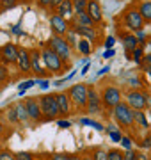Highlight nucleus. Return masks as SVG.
Wrapping results in <instances>:
<instances>
[{"label":"nucleus","instance_id":"nucleus-52","mask_svg":"<svg viewBox=\"0 0 151 160\" xmlns=\"http://www.w3.org/2000/svg\"><path fill=\"white\" fill-rule=\"evenodd\" d=\"M149 126H151V123H149Z\"/></svg>","mask_w":151,"mask_h":160},{"label":"nucleus","instance_id":"nucleus-5","mask_svg":"<svg viewBox=\"0 0 151 160\" xmlns=\"http://www.w3.org/2000/svg\"><path fill=\"white\" fill-rule=\"evenodd\" d=\"M48 46L52 48L55 53H57L59 57L62 59L66 64L71 62V57H73V48L70 46V43L66 41V38H62V36H55L53 34L50 39H48ZM71 66V64H70Z\"/></svg>","mask_w":151,"mask_h":160},{"label":"nucleus","instance_id":"nucleus-29","mask_svg":"<svg viewBox=\"0 0 151 160\" xmlns=\"http://www.w3.org/2000/svg\"><path fill=\"white\" fill-rule=\"evenodd\" d=\"M132 55H134L132 59H134L135 62H137V64L140 66V62H142V57H144V46H139V48H135Z\"/></svg>","mask_w":151,"mask_h":160},{"label":"nucleus","instance_id":"nucleus-3","mask_svg":"<svg viewBox=\"0 0 151 160\" xmlns=\"http://www.w3.org/2000/svg\"><path fill=\"white\" fill-rule=\"evenodd\" d=\"M37 100H39L41 114H43V123L55 121L57 118H61V112H59V105H57V100H55V94H43V96H39Z\"/></svg>","mask_w":151,"mask_h":160},{"label":"nucleus","instance_id":"nucleus-10","mask_svg":"<svg viewBox=\"0 0 151 160\" xmlns=\"http://www.w3.org/2000/svg\"><path fill=\"white\" fill-rule=\"evenodd\" d=\"M87 114H100L103 112V105H101V96H100L98 89L94 86H89V94H87V107H85Z\"/></svg>","mask_w":151,"mask_h":160},{"label":"nucleus","instance_id":"nucleus-9","mask_svg":"<svg viewBox=\"0 0 151 160\" xmlns=\"http://www.w3.org/2000/svg\"><path fill=\"white\" fill-rule=\"evenodd\" d=\"M148 92L140 91V89H134V91H128L124 96V102L132 107L134 110H146L148 109Z\"/></svg>","mask_w":151,"mask_h":160},{"label":"nucleus","instance_id":"nucleus-8","mask_svg":"<svg viewBox=\"0 0 151 160\" xmlns=\"http://www.w3.org/2000/svg\"><path fill=\"white\" fill-rule=\"evenodd\" d=\"M123 23H124V27H126L130 32H139V30H144V18L140 16V12L137 7H128L126 11L123 12Z\"/></svg>","mask_w":151,"mask_h":160},{"label":"nucleus","instance_id":"nucleus-39","mask_svg":"<svg viewBox=\"0 0 151 160\" xmlns=\"http://www.w3.org/2000/svg\"><path fill=\"white\" fill-rule=\"evenodd\" d=\"M137 158V151L134 149H126V153H124V158L123 160H135Z\"/></svg>","mask_w":151,"mask_h":160},{"label":"nucleus","instance_id":"nucleus-49","mask_svg":"<svg viewBox=\"0 0 151 160\" xmlns=\"http://www.w3.org/2000/svg\"><path fill=\"white\" fill-rule=\"evenodd\" d=\"M4 11V6H2V2H0V12Z\"/></svg>","mask_w":151,"mask_h":160},{"label":"nucleus","instance_id":"nucleus-15","mask_svg":"<svg viewBox=\"0 0 151 160\" xmlns=\"http://www.w3.org/2000/svg\"><path fill=\"white\" fill-rule=\"evenodd\" d=\"M55 100H57L61 116H70L71 112H73V105H71V100H70V96H68V91L55 92Z\"/></svg>","mask_w":151,"mask_h":160},{"label":"nucleus","instance_id":"nucleus-23","mask_svg":"<svg viewBox=\"0 0 151 160\" xmlns=\"http://www.w3.org/2000/svg\"><path fill=\"white\" fill-rule=\"evenodd\" d=\"M134 116H135V126H140V128H146V130L149 128L144 110H134Z\"/></svg>","mask_w":151,"mask_h":160},{"label":"nucleus","instance_id":"nucleus-34","mask_svg":"<svg viewBox=\"0 0 151 160\" xmlns=\"http://www.w3.org/2000/svg\"><path fill=\"white\" fill-rule=\"evenodd\" d=\"M93 158L94 160H107V153H105L103 149H96V151H93Z\"/></svg>","mask_w":151,"mask_h":160},{"label":"nucleus","instance_id":"nucleus-26","mask_svg":"<svg viewBox=\"0 0 151 160\" xmlns=\"http://www.w3.org/2000/svg\"><path fill=\"white\" fill-rule=\"evenodd\" d=\"M76 50H80L84 55H89V53H91V50H93V46H91V41L80 39V41H78V46H76Z\"/></svg>","mask_w":151,"mask_h":160},{"label":"nucleus","instance_id":"nucleus-22","mask_svg":"<svg viewBox=\"0 0 151 160\" xmlns=\"http://www.w3.org/2000/svg\"><path fill=\"white\" fill-rule=\"evenodd\" d=\"M137 9H139L140 16L144 18V22L151 23V0H142V2H139Z\"/></svg>","mask_w":151,"mask_h":160},{"label":"nucleus","instance_id":"nucleus-30","mask_svg":"<svg viewBox=\"0 0 151 160\" xmlns=\"http://www.w3.org/2000/svg\"><path fill=\"white\" fill-rule=\"evenodd\" d=\"M0 160H16V153L9 149H0Z\"/></svg>","mask_w":151,"mask_h":160},{"label":"nucleus","instance_id":"nucleus-44","mask_svg":"<svg viewBox=\"0 0 151 160\" xmlns=\"http://www.w3.org/2000/svg\"><path fill=\"white\" fill-rule=\"evenodd\" d=\"M78 160H94V158H93V153H91V155H80Z\"/></svg>","mask_w":151,"mask_h":160},{"label":"nucleus","instance_id":"nucleus-11","mask_svg":"<svg viewBox=\"0 0 151 160\" xmlns=\"http://www.w3.org/2000/svg\"><path fill=\"white\" fill-rule=\"evenodd\" d=\"M30 71L36 77H46L48 75V69L43 62V57H41V50H37V48L30 50Z\"/></svg>","mask_w":151,"mask_h":160},{"label":"nucleus","instance_id":"nucleus-45","mask_svg":"<svg viewBox=\"0 0 151 160\" xmlns=\"http://www.w3.org/2000/svg\"><path fill=\"white\" fill-rule=\"evenodd\" d=\"M61 2H62V0H52V2H50V7H53V9H55Z\"/></svg>","mask_w":151,"mask_h":160},{"label":"nucleus","instance_id":"nucleus-17","mask_svg":"<svg viewBox=\"0 0 151 160\" xmlns=\"http://www.w3.org/2000/svg\"><path fill=\"white\" fill-rule=\"evenodd\" d=\"M121 39H123L124 52H126V57L132 59V53H134V50L140 46L139 39H137V36H135L134 32H128V34H121Z\"/></svg>","mask_w":151,"mask_h":160},{"label":"nucleus","instance_id":"nucleus-4","mask_svg":"<svg viewBox=\"0 0 151 160\" xmlns=\"http://www.w3.org/2000/svg\"><path fill=\"white\" fill-rule=\"evenodd\" d=\"M87 94H89V86L87 84H75L68 89V96L71 100V105L73 109L80 110V112H85V107H87Z\"/></svg>","mask_w":151,"mask_h":160},{"label":"nucleus","instance_id":"nucleus-43","mask_svg":"<svg viewBox=\"0 0 151 160\" xmlns=\"http://www.w3.org/2000/svg\"><path fill=\"white\" fill-rule=\"evenodd\" d=\"M4 132H6V125H4V121H2V118H0V141L4 139Z\"/></svg>","mask_w":151,"mask_h":160},{"label":"nucleus","instance_id":"nucleus-31","mask_svg":"<svg viewBox=\"0 0 151 160\" xmlns=\"http://www.w3.org/2000/svg\"><path fill=\"white\" fill-rule=\"evenodd\" d=\"M16 160H36V155L30 151H20L16 153Z\"/></svg>","mask_w":151,"mask_h":160},{"label":"nucleus","instance_id":"nucleus-12","mask_svg":"<svg viewBox=\"0 0 151 160\" xmlns=\"http://www.w3.org/2000/svg\"><path fill=\"white\" fill-rule=\"evenodd\" d=\"M25 107H27V114H29L30 123L39 125L43 123V114H41V107H39V100L34 96H30L25 100Z\"/></svg>","mask_w":151,"mask_h":160},{"label":"nucleus","instance_id":"nucleus-24","mask_svg":"<svg viewBox=\"0 0 151 160\" xmlns=\"http://www.w3.org/2000/svg\"><path fill=\"white\" fill-rule=\"evenodd\" d=\"M64 38H66V41H68V43H70L71 48H73V50H76V46H78V41H80V39H78V34H76L71 27H70V30L66 32V36H64Z\"/></svg>","mask_w":151,"mask_h":160},{"label":"nucleus","instance_id":"nucleus-1","mask_svg":"<svg viewBox=\"0 0 151 160\" xmlns=\"http://www.w3.org/2000/svg\"><path fill=\"white\" fill-rule=\"evenodd\" d=\"M112 116V119L117 126L121 128H128V130H134L135 128V116H134V109L128 105L124 100L121 103H117L112 110H109Z\"/></svg>","mask_w":151,"mask_h":160},{"label":"nucleus","instance_id":"nucleus-7","mask_svg":"<svg viewBox=\"0 0 151 160\" xmlns=\"http://www.w3.org/2000/svg\"><path fill=\"white\" fill-rule=\"evenodd\" d=\"M101 96V105H103V110H112L117 103H121L124 100L123 96V91L117 86H105L103 91L100 92Z\"/></svg>","mask_w":151,"mask_h":160},{"label":"nucleus","instance_id":"nucleus-2","mask_svg":"<svg viewBox=\"0 0 151 160\" xmlns=\"http://www.w3.org/2000/svg\"><path fill=\"white\" fill-rule=\"evenodd\" d=\"M41 57H43V62H45V66H46L48 73L59 75V73H64L66 69L70 68V64L64 62L62 59L59 57L57 53L48 46V43L46 45H43V48H41Z\"/></svg>","mask_w":151,"mask_h":160},{"label":"nucleus","instance_id":"nucleus-16","mask_svg":"<svg viewBox=\"0 0 151 160\" xmlns=\"http://www.w3.org/2000/svg\"><path fill=\"white\" fill-rule=\"evenodd\" d=\"M16 66L22 73H30V50L25 46H20L18 50V61Z\"/></svg>","mask_w":151,"mask_h":160},{"label":"nucleus","instance_id":"nucleus-13","mask_svg":"<svg viewBox=\"0 0 151 160\" xmlns=\"http://www.w3.org/2000/svg\"><path fill=\"white\" fill-rule=\"evenodd\" d=\"M50 29L55 36H62L64 38L66 32L70 30V22L66 18H62L61 14H57V12H52L50 14Z\"/></svg>","mask_w":151,"mask_h":160},{"label":"nucleus","instance_id":"nucleus-41","mask_svg":"<svg viewBox=\"0 0 151 160\" xmlns=\"http://www.w3.org/2000/svg\"><path fill=\"white\" fill-rule=\"evenodd\" d=\"M50 2H52V0H37V6L43 7V9H48V7H50Z\"/></svg>","mask_w":151,"mask_h":160},{"label":"nucleus","instance_id":"nucleus-51","mask_svg":"<svg viewBox=\"0 0 151 160\" xmlns=\"http://www.w3.org/2000/svg\"><path fill=\"white\" fill-rule=\"evenodd\" d=\"M0 89H2V84H0Z\"/></svg>","mask_w":151,"mask_h":160},{"label":"nucleus","instance_id":"nucleus-27","mask_svg":"<svg viewBox=\"0 0 151 160\" xmlns=\"http://www.w3.org/2000/svg\"><path fill=\"white\" fill-rule=\"evenodd\" d=\"M9 82V69H7V66L2 61H0V84L4 86V84H7Z\"/></svg>","mask_w":151,"mask_h":160},{"label":"nucleus","instance_id":"nucleus-35","mask_svg":"<svg viewBox=\"0 0 151 160\" xmlns=\"http://www.w3.org/2000/svg\"><path fill=\"white\" fill-rule=\"evenodd\" d=\"M140 68H151V53H144L142 62H140Z\"/></svg>","mask_w":151,"mask_h":160},{"label":"nucleus","instance_id":"nucleus-20","mask_svg":"<svg viewBox=\"0 0 151 160\" xmlns=\"http://www.w3.org/2000/svg\"><path fill=\"white\" fill-rule=\"evenodd\" d=\"M55 12L61 14L62 18H66L68 22H71V18L75 14V9H73V2L71 0H62L57 7H55Z\"/></svg>","mask_w":151,"mask_h":160},{"label":"nucleus","instance_id":"nucleus-50","mask_svg":"<svg viewBox=\"0 0 151 160\" xmlns=\"http://www.w3.org/2000/svg\"><path fill=\"white\" fill-rule=\"evenodd\" d=\"M18 2H30V0H18Z\"/></svg>","mask_w":151,"mask_h":160},{"label":"nucleus","instance_id":"nucleus-40","mask_svg":"<svg viewBox=\"0 0 151 160\" xmlns=\"http://www.w3.org/2000/svg\"><path fill=\"white\" fill-rule=\"evenodd\" d=\"M84 125H89V126H94L96 130H100V132H103V126L101 125H98V123H94V121H89V119H84Z\"/></svg>","mask_w":151,"mask_h":160},{"label":"nucleus","instance_id":"nucleus-42","mask_svg":"<svg viewBox=\"0 0 151 160\" xmlns=\"http://www.w3.org/2000/svg\"><path fill=\"white\" fill-rule=\"evenodd\" d=\"M142 71H144V77L148 78V82H149V86H151V68H142Z\"/></svg>","mask_w":151,"mask_h":160},{"label":"nucleus","instance_id":"nucleus-25","mask_svg":"<svg viewBox=\"0 0 151 160\" xmlns=\"http://www.w3.org/2000/svg\"><path fill=\"white\" fill-rule=\"evenodd\" d=\"M123 158H124V151H121V149L112 148L107 151V160H123Z\"/></svg>","mask_w":151,"mask_h":160},{"label":"nucleus","instance_id":"nucleus-32","mask_svg":"<svg viewBox=\"0 0 151 160\" xmlns=\"http://www.w3.org/2000/svg\"><path fill=\"white\" fill-rule=\"evenodd\" d=\"M140 148L144 149H151V133H146L144 137H142V141H140Z\"/></svg>","mask_w":151,"mask_h":160},{"label":"nucleus","instance_id":"nucleus-46","mask_svg":"<svg viewBox=\"0 0 151 160\" xmlns=\"http://www.w3.org/2000/svg\"><path fill=\"white\" fill-rule=\"evenodd\" d=\"M135 160H149V158H148L146 155H140V153H137V158H135Z\"/></svg>","mask_w":151,"mask_h":160},{"label":"nucleus","instance_id":"nucleus-21","mask_svg":"<svg viewBox=\"0 0 151 160\" xmlns=\"http://www.w3.org/2000/svg\"><path fill=\"white\" fill-rule=\"evenodd\" d=\"M70 23H75V25H82V27H94V22H93V18L89 16L85 11H82V12H75L73 14V18H71V22Z\"/></svg>","mask_w":151,"mask_h":160},{"label":"nucleus","instance_id":"nucleus-28","mask_svg":"<svg viewBox=\"0 0 151 160\" xmlns=\"http://www.w3.org/2000/svg\"><path fill=\"white\" fill-rule=\"evenodd\" d=\"M73 2V9H75V12H82L87 9V2L89 0H71Z\"/></svg>","mask_w":151,"mask_h":160},{"label":"nucleus","instance_id":"nucleus-48","mask_svg":"<svg viewBox=\"0 0 151 160\" xmlns=\"http://www.w3.org/2000/svg\"><path fill=\"white\" fill-rule=\"evenodd\" d=\"M146 43L149 45V50H151V36H149V38H148V41H146Z\"/></svg>","mask_w":151,"mask_h":160},{"label":"nucleus","instance_id":"nucleus-19","mask_svg":"<svg viewBox=\"0 0 151 160\" xmlns=\"http://www.w3.org/2000/svg\"><path fill=\"white\" fill-rule=\"evenodd\" d=\"M70 27L75 30L78 36H82L84 39L91 41V43H96L98 41V32L94 27H82V25H75V23H70Z\"/></svg>","mask_w":151,"mask_h":160},{"label":"nucleus","instance_id":"nucleus-36","mask_svg":"<svg viewBox=\"0 0 151 160\" xmlns=\"http://www.w3.org/2000/svg\"><path fill=\"white\" fill-rule=\"evenodd\" d=\"M109 130H110V137L114 139L116 142H121V139H123V133H121V132H114V126H110Z\"/></svg>","mask_w":151,"mask_h":160},{"label":"nucleus","instance_id":"nucleus-18","mask_svg":"<svg viewBox=\"0 0 151 160\" xmlns=\"http://www.w3.org/2000/svg\"><path fill=\"white\" fill-rule=\"evenodd\" d=\"M85 12H87L89 16L93 18L94 23H103V9H101L100 0H89Z\"/></svg>","mask_w":151,"mask_h":160},{"label":"nucleus","instance_id":"nucleus-38","mask_svg":"<svg viewBox=\"0 0 151 160\" xmlns=\"http://www.w3.org/2000/svg\"><path fill=\"white\" fill-rule=\"evenodd\" d=\"M121 144H123V148H124V149H132V137H128V135H123Z\"/></svg>","mask_w":151,"mask_h":160},{"label":"nucleus","instance_id":"nucleus-47","mask_svg":"<svg viewBox=\"0 0 151 160\" xmlns=\"http://www.w3.org/2000/svg\"><path fill=\"white\" fill-rule=\"evenodd\" d=\"M70 160H78V155H71V158Z\"/></svg>","mask_w":151,"mask_h":160},{"label":"nucleus","instance_id":"nucleus-37","mask_svg":"<svg viewBox=\"0 0 151 160\" xmlns=\"http://www.w3.org/2000/svg\"><path fill=\"white\" fill-rule=\"evenodd\" d=\"M70 158H71V155H68V153H55L50 157V160H70Z\"/></svg>","mask_w":151,"mask_h":160},{"label":"nucleus","instance_id":"nucleus-6","mask_svg":"<svg viewBox=\"0 0 151 160\" xmlns=\"http://www.w3.org/2000/svg\"><path fill=\"white\" fill-rule=\"evenodd\" d=\"M6 119L12 125H23V123H29V114H27V107H25V100H20V102L12 103L6 109Z\"/></svg>","mask_w":151,"mask_h":160},{"label":"nucleus","instance_id":"nucleus-33","mask_svg":"<svg viewBox=\"0 0 151 160\" xmlns=\"http://www.w3.org/2000/svg\"><path fill=\"white\" fill-rule=\"evenodd\" d=\"M2 2V6H4V9H12V7H16L20 2L18 0H0Z\"/></svg>","mask_w":151,"mask_h":160},{"label":"nucleus","instance_id":"nucleus-14","mask_svg":"<svg viewBox=\"0 0 151 160\" xmlns=\"http://www.w3.org/2000/svg\"><path fill=\"white\" fill-rule=\"evenodd\" d=\"M18 50L20 46H16L14 43H6L0 46V61L9 66V64H16L18 61Z\"/></svg>","mask_w":151,"mask_h":160}]
</instances>
